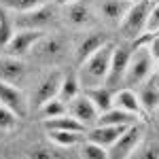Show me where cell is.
I'll return each instance as SVG.
<instances>
[{"label":"cell","instance_id":"8d00e7d4","mask_svg":"<svg viewBox=\"0 0 159 159\" xmlns=\"http://www.w3.org/2000/svg\"><path fill=\"white\" fill-rule=\"evenodd\" d=\"M153 2H159V0H153Z\"/></svg>","mask_w":159,"mask_h":159},{"label":"cell","instance_id":"1f68e13d","mask_svg":"<svg viewBox=\"0 0 159 159\" xmlns=\"http://www.w3.org/2000/svg\"><path fill=\"white\" fill-rule=\"evenodd\" d=\"M142 159H159V147H153V144H151V147L142 153Z\"/></svg>","mask_w":159,"mask_h":159},{"label":"cell","instance_id":"9a60e30c","mask_svg":"<svg viewBox=\"0 0 159 159\" xmlns=\"http://www.w3.org/2000/svg\"><path fill=\"white\" fill-rule=\"evenodd\" d=\"M108 43V36L104 34V32H100V30H91V32H87L85 36L79 40V45H76V60L79 61H85L91 53H96V51L102 47V45H106Z\"/></svg>","mask_w":159,"mask_h":159},{"label":"cell","instance_id":"83f0119b","mask_svg":"<svg viewBox=\"0 0 159 159\" xmlns=\"http://www.w3.org/2000/svg\"><path fill=\"white\" fill-rule=\"evenodd\" d=\"M17 119H19V117H17L13 110H9L7 106L0 104V129H2V132H11V129H15Z\"/></svg>","mask_w":159,"mask_h":159},{"label":"cell","instance_id":"277c9868","mask_svg":"<svg viewBox=\"0 0 159 159\" xmlns=\"http://www.w3.org/2000/svg\"><path fill=\"white\" fill-rule=\"evenodd\" d=\"M148 11H151V4L148 0H138L129 7V11L125 13V17L121 19V32L125 38L129 40H136L144 32L147 28V17H148Z\"/></svg>","mask_w":159,"mask_h":159},{"label":"cell","instance_id":"ffe728a7","mask_svg":"<svg viewBox=\"0 0 159 159\" xmlns=\"http://www.w3.org/2000/svg\"><path fill=\"white\" fill-rule=\"evenodd\" d=\"M43 125H45L47 132H49V129H60V132H81V134H87V127H83V125L76 121V119H72L68 112L61 115V117H55V119H45Z\"/></svg>","mask_w":159,"mask_h":159},{"label":"cell","instance_id":"ac0fdd59","mask_svg":"<svg viewBox=\"0 0 159 159\" xmlns=\"http://www.w3.org/2000/svg\"><path fill=\"white\" fill-rule=\"evenodd\" d=\"M112 104H117V108L127 110V112H132V115H136V117H140V112H142L140 100H138V96H136L129 87L117 91V93L112 96Z\"/></svg>","mask_w":159,"mask_h":159},{"label":"cell","instance_id":"f546056e","mask_svg":"<svg viewBox=\"0 0 159 159\" xmlns=\"http://www.w3.org/2000/svg\"><path fill=\"white\" fill-rule=\"evenodd\" d=\"M28 159H55V153L47 147H32L28 151Z\"/></svg>","mask_w":159,"mask_h":159},{"label":"cell","instance_id":"e575fe53","mask_svg":"<svg viewBox=\"0 0 159 159\" xmlns=\"http://www.w3.org/2000/svg\"><path fill=\"white\" fill-rule=\"evenodd\" d=\"M155 115H157V119H159V106H157V108H155Z\"/></svg>","mask_w":159,"mask_h":159},{"label":"cell","instance_id":"4316f807","mask_svg":"<svg viewBox=\"0 0 159 159\" xmlns=\"http://www.w3.org/2000/svg\"><path fill=\"white\" fill-rule=\"evenodd\" d=\"M13 36V24L7 17V13L0 11V51H4V47L9 45V40Z\"/></svg>","mask_w":159,"mask_h":159},{"label":"cell","instance_id":"484cf974","mask_svg":"<svg viewBox=\"0 0 159 159\" xmlns=\"http://www.w3.org/2000/svg\"><path fill=\"white\" fill-rule=\"evenodd\" d=\"M79 153H81V159H108V148L100 147L96 142H89V140H83Z\"/></svg>","mask_w":159,"mask_h":159},{"label":"cell","instance_id":"e0dca14e","mask_svg":"<svg viewBox=\"0 0 159 159\" xmlns=\"http://www.w3.org/2000/svg\"><path fill=\"white\" fill-rule=\"evenodd\" d=\"M132 4L134 2H127V0H102L100 2V13L110 24H121V19L125 17V13L129 11Z\"/></svg>","mask_w":159,"mask_h":159},{"label":"cell","instance_id":"d6986e66","mask_svg":"<svg viewBox=\"0 0 159 159\" xmlns=\"http://www.w3.org/2000/svg\"><path fill=\"white\" fill-rule=\"evenodd\" d=\"M138 121V117L121 108H108L106 112H100L96 125H132Z\"/></svg>","mask_w":159,"mask_h":159},{"label":"cell","instance_id":"30bf717a","mask_svg":"<svg viewBox=\"0 0 159 159\" xmlns=\"http://www.w3.org/2000/svg\"><path fill=\"white\" fill-rule=\"evenodd\" d=\"M125 127L127 125H93L91 129H87L85 140L96 142V144H100V147H104V148H110L117 142V138L123 134Z\"/></svg>","mask_w":159,"mask_h":159},{"label":"cell","instance_id":"d6a6232c","mask_svg":"<svg viewBox=\"0 0 159 159\" xmlns=\"http://www.w3.org/2000/svg\"><path fill=\"white\" fill-rule=\"evenodd\" d=\"M57 7H68V4H72V2H76V0H53Z\"/></svg>","mask_w":159,"mask_h":159},{"label":"cell","instance_id":"52a82bcc","mask_svg":"<svg viewBox=\"0 0 159 159\" xmlns=\"http://www.w3.org/2000/svg\"><path fill=\"white\" fill-rule=\"evenodd\" d=\"M61 79H64V74H61L60 70H51V72H47L40 81H38L36 89H34V93H32V102H34L36 108L40 106V104H45V102H49V100L57 98Z\"/></svg>","mask_w":159,"mask_h":159},{"label":"cell","instance_id":"3957f363","mask_svg":"<svg viewBox=\"0 0 159 159\" xmlns=\"http://www.w3.org/2000/svg\"><path fill=\"white\" fill-rule=\"evenodd\" d=\"M144 136V125L142 123H132L123 129V134L117 138V142L108 148V159H129L136 153L138 144L142 142Z\"/></svg>","mask_w":159,"mask_h":159},{"label":"cell","instance_id":"8fae6325","mask_svg":"<svg viewBox=\"0 0 159 159\" xmlns=\"http://www.w3.org/2000/svg\"><path fill=\"white\" fill-rule=\"evenodd\" d=\"M64 21L70 25V28H87V25H91V21H93V11H91L89 4L76 0V2L66 7Z\"/></svg>","mask_w":159,"mask_h":159},{"label":"cell","instance_id":"9c48e42d","mask_svg":"<svg viewBox=\"0 0 159 159\" xmlns=\"http://www.w3.org/2000/svg\"><path fill=\"white\" fill-rule=\"evenodd\" d=\"M0 104L7 106L9 110H13L19 119H24L28 115V100L21 93V89H17L11 83H2L0 81Z\"/></svg>","mask_w":159,"mask_h":159},{"label":"cell","instance_id":"44dd1931","mask_svg":"<svg viewBox=\"0 0 159 159\" xmlns=\"http://www.w3.org/2000/svg\"><path fill=\"white\" fill-rule=\"evenodd\" d=\"M79 93H81V83H79V76H74V74H64L57 98H60L61 102H66V104H68V102H70V100H74Z\"/></svg>","mask_w":159,"mask_h":159},{"label":"cell","instance_id":"2e32d148","mask_svg":"<svg viewBox=\"0 0 159 159\" xmlns=\"http://www.w3.org/2000/svg\"><path fill=\"white\" fill-rule=\"evenodd\" d=\"M83 96H85L98 112H106L108 108H112V89L106 85H98V87H83Z\"/></svg>","mask_w":159,"mask_h":159},{"label":"cell","instance_id":"7402d4cb","mask_svg":"<svg viewBox=\"0 0 159 159\" xmlns=\"http://www.w3.org/2000/svg\"><path fill=\"white\" fill-rule=\"evenodd\" d=\"M51 142H55L57 147H76L79 142L85 140V134L81 132H60V129H49L47 132Z\"/></svg>","mask_w":159,"mask_h":159},{"label":"cell","instance_id":"4dcf8cb0","mask_svg":"<svg viewBox=\"0 0 159 159\" xmlns=\"http://www.w3.org/2000/svg\"><path fill=\"white\" fill-rule=\"evenodd\" d=\"M148 51L153 55V60H159V34L155 38H151V45H148Z\"/></svg>","mask_w":159,"mask_h":159},{"label":"cell","instance_id":"836d02e7","mask_svg":"<svg viewBox=\"0 0 159 159\" xmlns=\"http://www.w3.org/2000/svg\"><path fill=\"white\" fill-rule=\"evenodd\" d=\"M153 83H155V85H159V74H155V76H153Z\"/></svg>","mask_w":159,"mask_h":159},{"label":"cell","instance_id":"ba28073f","mask_svg":"<svg viewBox=\"0 0 159 159\" xmlns=\"http://www.w3.org/2000/svg\"><path fill=\"white\" fill-rule=\"evenodd\" d=\"M68 115H70L72 119H76V121L81 123L83 127H87V129H91V127L98 123V117H100V112L96 110V106H93L83 93H79L74 100L68 102Z\"/></svg>","mask_w":159,"mask_h":159},{"label":"cell","instance_id":"7a4b0ae2","mask_svg":"<svg viewBox=\"0 0 159 159\" xmlns=\"http://www.w3.org/2000/svg\"><path fill=\"white\" fill-rule=\"evenodd\" d=\"M153 72V55L148 47H134L132 51V57H129V64H127V70H125V76H123V83L127 87L132 85H140L144 83Z\"/></svg>","mask_w":159,"mask_h":159},{"label":"cell","instance_id":"f1b7e54d","mask_svg":"<svg viewBox=\"0 0 159 159\" xmlns=\"http://www.w3.org/2000/svg\"><path fill=\"white\" fill-rule=\"evenodd\" d=\"M147 30L148 34H155L159 32V2H155L153 7H151V11H148V17H147Z\"/></svg>","mask_w":159,"mask_h":159},{"label":"cell","instance_id":"cb8c5ba5","mask_svg":"<svg viewBox=\"0 0 159 159\" xmlns=\"http://www.w3.org/2000/svg\"><path fill=\"white\" fill-rule=\"evenodd\" d=\"M66 112H68V106H66V102H61L60 98H53V100H49V102H45V104L38 106V115L43 117V121H45V119L61 117V115H66Z\"/></svg>","mask_w":159,"mask_h":159},{"label":"cell","instance_id":"4fadbf2b","mask_svg":"<svg viewBox=\"0 0 159 159\" xmlns=\"http://www.w3.org/2000/svg\"><path fill=\"white\" fill-rule=\"evenodd\" d=\"M34 49V53H36L40 60H57L61 53H64V49H66V43H64V38L57 36V34H45V36L38 40L36 45L32 47Z\"/></svg>","mask_w":159,"mask_h":159},{"label":"cell","instance_id":"6da1fadb","mask_svg":"<svg viewBox=\"0 0 159 159\" xmlns=\"http://www.w3.org/2000/svg\"><path fill=\"white\" fill-rule=\"evenodd\" d=\"M112 49H115V45L108 40V43L102 45L96 53H91L85 61H81V70H79V83H81V87L104 85L106 74H108Z\"/></svg>","mask_w":159,"mask_h":159},{"label":"cell","instance_id":"d590c367","mask_svg":"<svg viewBox=\"0 0 159 159\" xmlns=\"http://www.w3.org/2000/svg\"><path fill=\"white\" fill-rule=\"evenodd\" d=\"M127 2H138V0H127Z\"/></svg>","mask_w":159,"mask_h":159},{"label":"cell","instance_id":"5b68a950","mask_svg":"<svg viewBox=\"0 0 159 159\" xmlns=\"http://www.w3.org/2000/svg\"><path fill=\"white\" fill-rule=\"evenodd\" d=\"M43 36H45L43 30H30V28H24V30H19V32H13L9 45L4 47V53H7V55H13V57H21L25 53H30V49H32Z\"/></svg>","mask_w":159,"mask_h":159},{"label":"cell","instance_id":"8992f818","mask_svg":"<svg viewBox=\"0 0 159 159\" xmlns=\"http://www.w3.org/2000/svg\"><path fill=\"white\" fill-rule=\"evenodd\" d=\"M129 57H132V49L129 47H115L112 49L108 74H106V81H104L106 87L115 89V87H119L123 83V76H125V70H127Z\"/></svg>","mask_w":159,"mask_h":159},{"label":"cell","instance_id":"5bb4252c","mask_svg":"<svg viewBox=\"0 0 159 159\" xmlns=\"http://www.w3.org/2000/svg\"><path fill=\"white\" fill-rule=\"evenodd\" d=\"M53 17H55V9H53L51 4H45V7L34 9V11L21 13V17H19V25L30 28V30H40L43 25L51 24Z\"/></svg>","mask_w":159,"mask_h":159},{"label":"cell","instance_id":"d4e9b609","mask_svg":"<svg viewBox=\"0 0 159 159\" xmlns=\"http://www.w3.org/2000/svg\"><path fill=\"white\" fill-rule=\"evenodd\" d=\"M138 100H140V106L142 108H147V110H153L159 106V85H155L153 81L148 83L144 89H142V93L138 96Z\"/></svg>","mask_w":159,"mask_h":159},{"label":"cell","instance_id":"7c38bea8","mask_svg":"<svg viewBox=\"0 0 159 159\" xmlns=\"http://www.w3.org/2000/svg\"><path fill=\"white\" fill-rule=\"evenodd\" d=\"M24 76H25V66L19 57L0 55V81H2V83L17 85V83L24 81Z\"/></svg>","mask_w":159,"mask_h":159},{"label":"cell","instance_id":"603a6c76","mask_svg":"<svg viewBox=\"0 0 159 159\" xmlns=\"http://www.w3.org/2000/svg\"><path fill=\"white\" fill-rule=\"evenodd\" d=\"M53 0H0V4L7 9V11H15V13H28L34 11L38 7H45L51 4Z\"/></svg>","mask_w":159,"mask_h":159}]
</instances>
